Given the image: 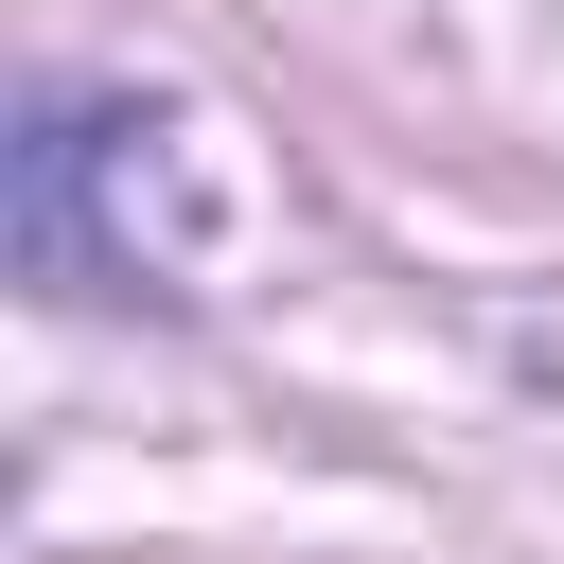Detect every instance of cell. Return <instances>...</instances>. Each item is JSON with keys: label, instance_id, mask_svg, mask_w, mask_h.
Instances as JSON below:
<instances>
[{"label": "cell", "instance_id": "1", "mask_svg": "<svg viewBox=\"0 0 564 564\" xmlns=\"http://www.w3.org/2000/svg\"><path fill=\"white\" fill-rule=\"evenodd\" d=\"M18 264L53 300H194L229 247V159L176 88H35L18 106Z\"/></svg>", "mask_w": 564, "mask_h": 564}]
</instances>
